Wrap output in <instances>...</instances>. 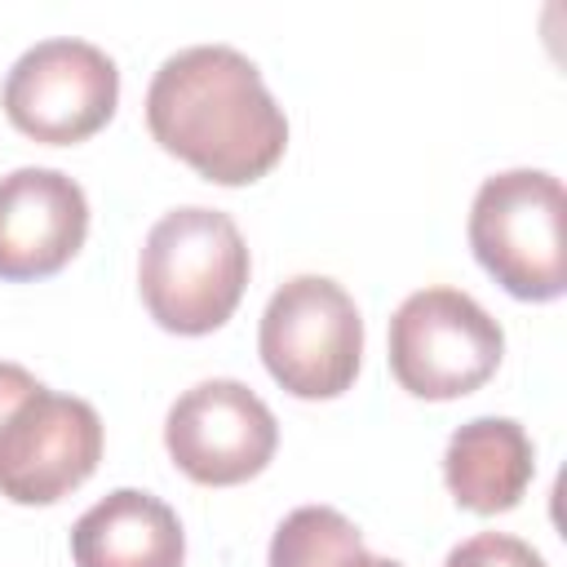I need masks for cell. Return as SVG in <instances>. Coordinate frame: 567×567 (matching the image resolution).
I'll return each mask as SVG.
<instances>
[{"label": "cell", "mask_w": 567, "mask_h": 567, "mask_svg": "<svg viewBox=\"0 0 567 567\" xmlns=\"http://www.w3.org/2000/svg\"><path fill=\"white\" fill-rule=\"evenodd\" d=\"M151 137L217 186L266 177L288 146L284 106L257 62L230 44H190L159 62L146 89Z\"/></svg>", "instance_id": "cell-1"}, {"label": "cell", "mask_w": 567, "mask_h": 567, "mask_svg": "<svg viewBox=\"0 0 567 567\" xmlns=\"http://www.w3.org/2000/svg\"><path fill=\"white\" fill-rule=\"evenodd\" d=\"M248 244L221 208L186 204L164 213L142 244L137 288L142 306L164 332H217L248 288Z\"/></svg>", "instance_id": "cell-2"}, {"label": "cell", "mask_w": 567, "mask_h": 567, "mask_svg": "<svg viewBox=\"0 0 567 567\" xmlns=\"http://www.w3.org/2000/svg\"><path fill=\"white\" fill-rule=\"evenodd\" d=\"M567 195L545 168L492 173L470 204V248L478 266L518 301L567 292Z\"/></svg>", "instance_id": "cell-3"}, {"label": "cell", "mask_w": 567, "mask_h": 567, "mask_svg": "<svg viewBox=\"0 0 567 567\" xmlns=\"http://www.w3.org/2000/svg\"><path fill=\"white\" fill-rule=\"evenodd\" d=\"M257 350L279 390L297 399H337L354 385L363 359L359 306L328 275H292L261 310Z\"/></svg>", "instance_id": "cell-4"}, {"label": "cell", "mask_w": 567, "mask_h": 567, "mask_svg": "<svg viewBox=\"0 0 567 567\" xmlns=\"http://www.w3.org/2000/svg\"><path fill=\"white\" fill-rule=\"evenodd\" d=\"M505 354L501 323L461 288H421L390 319V372L430 403L478 390Z\"/></svg>", "instance_id": "cell-5"}, {"label": "cell", "mask_w": 567, "mask_h": 567, "mask_svg": "<svg viewBox=\"0 0 567 567\" xmlns=\"http://www.w3.org/2000/svg\"><path fill=\"white\" fill-rule=\"evenodd\" d=\"M4 115L18 133L44 146H71L93 137L120 102V71L106 49L53 35L31 44L4 75Z\"/></svg>", "instance_id": "cell-6"}, {"label": "cell", "mask_w": 567, "mask_h": 567, "mask_svg": "<svg viewBox=\"0 0 567 567\" xmlns=\"http://www.w3.org/2000/svg\"><path fill=\"white\" fill-rule=\"evenodd\" d=\"M164 447L190 483L235 487L270 465L279 447V421L244 381L208 377L182 390L168 408Z\"/></svg>", "instance_id": "cell-7"}, {"label": "cell", "mask_w": 567, "mask_h": 567, "mask_svg": "<svg viewBox=\"0 0 567 567\" xmlns=\"http://www.w3.org/2000/svg\"><path fill=\"white\" fill-rule=\"evenodd\" d=\"M102 461V416L89 399L40 385L0 425V496L53 505Z\"/></svg>", "instance_id": "cell-8"}, {"label": "cell", "mask_w": 567, "mask_h": 567, "mask_svg": "<svg viewBox=\"0 0 567 567\" xmlns=\"http://www.w3.org/2000/svg\"><path fill=\"white\" fill-rule=\"evenodd\" d=\"M89 235V199L62 168L22 164L0 177V279L58 275Z\"/></svg>", "instance_id": "cell-9"}, {"label": "cell", "mask_w": 567, "mask_h": 567, "mask_svg": "<svg viewBox=\"0 0 567 567\" xmlns=\"http://www.w3.org/2000/svg\"><path fill=\"white\" fill-rule=\"evenodd\" d=\"M71 558L75 567H182L186 532L159 496L115 487L75 518Z\"/></svg>", "instance_id": "cell-10"}, {"label": "cell", "mask_w": 567, "mask_h": 567, "mask_svg": "<svg viewBox=\"0 0 567 567\" xmlns=\"http://www.w3.org/2000/svg\"><path fill=\"white\" fill-rule=\"evenodd\" d=\"M536 474V447L514 416H474L452 430L443 483L470 514H505L523 501Z\"/></svg>", "instance_id": "cell-11"}, {"label": "cell", "mask_w": 567, "mask_h": 567, "mask_svg": "<svg viewBox=\"0 0 567 567\" xmlns=\"http://www.w3.org/2000/svg\"><path fill=\"white\" fill-rule=\"evenodd\" d=\"M363 554V536L341 509L301 505L275 527L266 567H354Z\"/></svg>", "instance_id": "cell-12"}, {"label": "cell", "mask_w": 567, "mask_h": 567, "mask_svg": "<svg viewBox=\"0 0 567 567\" xmlns=\"http://www.w3.org/2000/svg\"><path fill=\"white\" fill-rule=\"evenodd\" d=\"M443 567H545V558L509 532H478V536L461 540L443 558Z\"/></svg>", "instance_id": "cell-13"}, {"label": "cell", "mask_w": 567, "mask_h": 567, "mask_svg": "<svg viewBox=\"0 0 567 567\" xmlns=\"http://www.w3.org/2000/svg\"><path fill=\"white\" fill-rule=\"evenodd\" d=\"M40 390V381L22 368V363H0V425L9 421V412L27 399V394H35Z\"/></svg>", "instance_id": "cell-14"}, {"label": "cell", "mask_w": 567, "mask_h": 567, "mask_svg": "<svg viewBox=\"0 0 567 567\" xmlns=\"http://www.w3.org/2000/svg\"><path fill=\"white\" fill-rule=\"evenodd\" d=\"M354 567H403V563H394V558H377V554H363Z\"/></svg>", "instance_id": "cell-15"}]
</instances>
